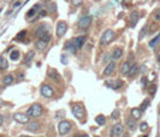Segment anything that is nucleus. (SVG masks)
I'll return each mask as SVG.
<instances>
[{"mask_svg":"<svg viewBox=\"0 0 160 137\" xmlns=\"http://www.w3.org/2000/svg\"><path fill=\"white\" fill-rule=\"evenodd\" d=\"M86 36H78V37H76V39H73V43H75V47H76V49L78 51V49H81L82 47H83L84 42H86Z\"/></svg>","mask_w":160,"mask_h":137,"instance_id":"obj_12","label":"nucleus"},{"mask_svg":"<svg viewBox=\"0 0 160 137\" xmlns=\"http://www.w3.org/2000/svg\"><path fill=\"white\" fill-rule=\"evenodd\" d=\"M40 93L43 98H52L54 95V90L49 84H42L40 88Z\"/></svg>","mask_w":160,"mask_h":137,"instance_id":"obj_8","label":"nucleus"},{"mask_svg":"<svg viewBox=\"0 0 160 137\" xmlns=\"http://www.w3.org/2000/svg\"><path fill=\"white\" fill-rule=\"evenodd\" d=\"M10 59L13 60V61H16V60L19 59V52L18 51H12L10 54Z\"/></svg>","mask_w":160,"mask_h":137,"instance_id":"obj_28","label":"nucleus"},{"mask_svg":"<svg viewBox=\"0 0 160 137\" xmlns=\"http://www.w3.org/2000/svg\"><path fill=\"white\" fill-rule=\"evenodd\" d=\"M116 37V34L113 30H111V29H107L106 31L101 35V39H100V43L102 46H106L108 45V43H111L113 40H115Z\"/></svg>","mask_w":160,"mask_h":137,"instance_id":"obj_2","label":"nucleus"},{"mask_svg":"<svg viewBox=\"0 0 160 137\" xmlns=\"http://www.w3.org/2000/svg\"><path fill=\"white\" fill-rule=\"evenodd\" d=\"M90 24H92V17L90 16H83V17L78 21L77 27H78L80 29H82V30H86V29H88L89 27H90Z\"/></svg>","mask_w":160,"mask_h":137,"instance_id":"obj_7","label":"nucleus"},{"mask_svg":"<svg viewBox=\"0 0 160 137\" xmlns=\"http://www.w3.org/2000/svg\"><path fill=\"white\" fill-rule=\"evenodd\" d=\"M14 81V77H13V75H6L5 77H4V84L5 85H10L12 84Z\"/></svg>","mask_w":160,"mask_h":137,"instance_id":"obj_26","label":"nucleus"},{"mask_svg":"<svg viewBox=\"0 0 160 137\" xmlns=\"http://www.w3.org/2000/svg\"><path fill=\"white\" fill-rule=\"evenodd\" d=\"M105 84L107 85L108 88L113 89V90H117V89H119V88H122V87H123V82L119 81V79H116V81H107V82H105Z\"/></svg>","mask_w":160,"mask_h":137,"instance_id":"obj_11","label":"nucleus"},{"mask_svg":"<svg viewBox=\"0 0 160 137\" xmlns=\"http://www.w3.org/2000/svg\"><path fill=\"white\" fill-rule=\"evenodd\" d=\"M148 105H149V101H148V100H144V101L142 102V105H141V108H140V109H141V111H144Z\"/></svg>","mask_w":160,"mask_h":137,"instance_id":"obj_34","label":"nucleus"},{"mask_svg":"<svg viewBox=\"0 0 160 137\" xmlns=\"http://www.w3.org/2000/svg\"><path fill=\"white\" fill-rule=\"evenodd\" d=\"M40 129V123L39 122H32V123H28L27 125V130L28 131H32V132H35Z\"/></svg>","mask_w":160,"mask_h":137,"instance_id":"obj_17","label":"nucleus"},{"mask_svg":"<svg viewBox=\"0 0 160 137\" xmlns=\"http://www.w3.org/2000/svg\"><path fill=\"white\" fill-rule=\"evenodd\" d=\"M27 34H28V31H27V30H22L21 33H18L17 34V36H16V40H23L25 37V36H27Z\"/></svg>","mask_w":160,"mask_h":137,"instance_id":"obj_29","label":"nucleus"},{"mask_svg":"<svg viewBox=\"0 0 160 137\" xmlns=\"http://www.w3.org/2000/svg\"><path fill=\"white\" fill-rule=\"evenodd\" d=\"M29 118H30V117H29L28 114H24V113H14L13 114V119L19 124L29 123Z\"/></svg>","mask_w":160,"mask_h":137,"instance_id":"obj_10","label":"nucleus"},{"mask_svg":"<svg viewBox=\"0 0 160 137\" xmlns=\"http://www.w3.org/2000/svg\"><path fill=\"white\" fill-rule=\"evenodd\" d=\"M71 3H72V5H75L76 7H78V6H81V5H82L83 0H71Z\"/></svg>","mask_w":160,"mask_h":137,"instance_id":"obj_35","label":"nucleus"},{"mask_svg":"<svg viewBox=\"0 0 160 137\" xmlns=\"http://www.w3.org/2000/svg\"><path fill=\"white\" fill-rule=\"evenodd\" d=\"M72 113L78 119H83L86 116V109H84L82 103H75V105H72Z\"/></svg>","mask_w":160,"mask_h":137,"instance_id":"obj_4","label":"nucleus"},{"mask_svg":"<svg viewBox=\"0 0 160 137\" xmlns=\"http://www.w3.org/2000/svg\"><path fill=\"white\" fill-rule=\"evenodd\" d=\"M123 55V49L120 48V47H117V48H115V51L112 52V59H119L120 57Z\"/></svg>","mask_w":160,"mask_h":137,"instance_id":"obj_19","label":"nucleus"},{"mask_svg":"<svg viewBox=\"0 0 160 137\" xmlns=\"http://www.w3.org/2000/svg\"><path fill=\"white\" fill-rule=\"evenodd\" d=\"M110 54H108V53H106V54H105V57H104V61H106V63H107V61H110Z\"/></svg>","mask_w":160,"mask_h":137,"instance_id":"obj_39","label":"nucleus"},{"mask_svg":"<svg viewBox=\"0 0 160 137\" xmlns=\"http://www.w3.org/2000/svg\"><path fill=\"white\" fill-rule=\"evenodd\" d=\"M9 67V63L4 57H0V70H6Z\"/></svg>","mask_w":160,"mask_h":137,"instance_id":"obj_27","label":"nucleus"},{"mask_svg":"<svg viewBox=\"0 0 160 137\" xmlns=\"http://www.w3.org/2000/svg\"><path fill=\"white\" fill-rule=\"evenodd\" d=\"M140 129H141V131H146L147 129H148V124H147V123H141Z\"/></svg>","mask_w":160,"mask_h":137,"instance_id":"obj_37","label":"nucleus"},{"mask_svg":"<svg viewBox=\"0 0 160 137\" xmlns=\"http://www.w3.org/2000/svg\"><path fill=\"white\" fill-rule=\"evenodd\" d=\"M22 137H29V136H22Z\"/></svg>","mask_w":160,"mask_h":137,"instance_id":"obj_46","label":"nucleus"},{"mask_svg":"<svg viewBox=\"0 0 160 137\" xmlns=\"http://www.w3.org/2000/svg\"><path fill=\"white\" fill-rule=\"evenodd\" d=\"M139 70H140V66L137 64H134V65H131V67H130V71H129L128 75L130 77H132V76H135V75L139 72Z\"/></svg>","mask_w":160,"mask_h":137,"instance_id":"obj_25","label":"nucleus"},{"mask_svg":"<svg viewBox=\"0 0 160 137\" xmlns=\"http://www.w3.org/2000/svg\"><path fill=\"white\" fill-rule=\"evenodd\" d=\"M64 49H66L67 52H70L71 54H75L76 53V47H75V43H73V41H67V42L64 45Z\"/></svg>","mask_w":160,"mask_h":137,"instance_id":"obj_16","label":"nucleus"},{"mask_svg":"<svg viewBox=\"0 0 160 137\" xmlns=\"http://www.w3.org/2000/svg\"><path fill=\"white\" fill-rule=\"evenodd\" d=\"M3 122H4V118H3V116L0 114V127H1V125H3Z\"/></svg>","mask_w":160,"mask_h":137,"instance_id":"obj_44","label":"nucleus"},{"mask_svg":"<svg viewBox=\"0 0 160 137\" xmlns=\"http://www.w3.org/2000/svg\"><path fill=\"white\" fill-rule=\"evenodd\" d=\"M149 93L152 95L154 94V93H155V85H153V87H150V89H149Z\"/></svg>","mask_w":160,"mask_h":137,"instance_id":"obj_40","label":"nucleus"},{"mask_svg":"<svg viewBox=\"0 0 160 137\" xmlns=\"http://www.w3.org/2000/svg\"><path fill=\"white\" fill-rule=\"evenodd\" d=\"M130 67H131L130 63H129V61H125V63L122 65V67H120V74L126 76V75L129 74V71H130Z\"/></svg>","mask_w":160,"mask_h":137,"instance_id":"obj_20","label":"nucleus"},{"mask_svg":"<svg viewBox=\"0 0 160 137\" xmlns=\"http://www.w3.org/2000/svg\"><path fill=\"white\" fill-rule=\"evenodd\" d=\"M115 69H116V63L115 61H110V63L107 64V66L105 67L102 75H104V76H110V75L115 71Z\"/></svg>","mask_w":160,"mask_h":137,"instance_id":"obj_13","label":"nucleus"},{"mask_svg":"<svg viewBox=\"0 0 160 137\" xmlns=\"http://www.w3.org/2000/svg\"><path fill=\"white\" fill-rule=\"evenodd\" d=\"M35 13H36V11H35L34 9H30V10H29V12L27 13V18H32Z\"/></svg>","mask_w":160,"mask_h":137,"instance_id":"obj_36","label":"nucleus"},{"mask_svg":"<svg viewBox=\"0 0 160 137\" xmlns=\"http://www.w3.org/2000/svg\"><path fill=\"white\" fill-rule=\"evenodd\" d=\"M123 130H124V126H123V124L120 123H117L116 125H113V129H112V132L115 136H120L123 134Z\"/></svg>","mask_w":160,"mask_h":137,"instance_id":"obj_15","label":"nucleus"},{"mask_svg":"<svg viewBox=\"0 0 160 137\" xmlns=\"http://www.w3.org/2000/svg\"><path fill=\"white\" fill-rule=\"evenodd\" d=\"M21 5H22L21 1H17V3H14V4H13V7H18V6H21Z\"/></svg>","mask_w":160,"mask_h":137,"instance_id":"obj_42","label":"nucleus"},{"mask_svg":"<svg viewBox=\"0 0 160 137\" xmlns=\"http://www.w3.org/2000/svg\"><path fill=\"white\" fill-rule=\"evenodd\" d=\"M95 123H96L97 125H100V126L105 125V124H106V117H105L104 114H99V116H96L95 117Z\"/></svg>","mask_w":160,"mask_h":137,"instance_id":"obj_22","label":"nucleus"},{"mask_svg":"<svg viewBox=\"0 0 160 137\" xmlns=\"http://www.w3.org/2000/svg\"><path fill=\"white\" fill-rule=\"evenodd\" d=\"M111 118H112V119H118V118H119V111H118V109H117V108H116L115 111L112 112Z\"/></svg>","mask_w":160,"mask_h":137,"instance_id":"obj_33","label":"nucleus"},{"mask_svg":"<svg viewBox=\"0 0 160 137\" xmlns=\"http://www.w3.org/2000/svg\"><path fill=\"white\" fill-rule=\"evenodd\" d=\"M131 117L134 118V119H140L141 117H142V111L140 108H132L131 109Z\"/></svg>","mask_w":160,"mask_h":137,"instance_id":"obj_23","label":"nucleus"},{"mask_svg":"<svg viewBox=\"0 0 160 137\" xmlns=\"http://www.w3.org/2000/svg\"><path fill=\"white\" fill-rule=\"evenodd\" d=\"M47 76H48L51 79H53V81H56V82L60 81V75L58 74L57 70H54V69H49L48 72H47Z\"/></svg>","mask_w":160,"mask_h":137,"instance_id":"obj_14","label":"nucleus"},{"mask_svg":"<svg viewBox=\"0 0 160 137\" xmlns=\"http://www.w3.org/2000/svg\"><path fill=\"white\" fill-rule=\"evenodd\" d=\"M75 137H89V136L86 134H82V135H77V136H75Z\"/></svg>","mask_w":160,"mask_h":137,"instance_id":"obj_45","label":"nucleus"},{"mask_svg":"<svg viewBox=\"0 0 160 137\" xmlns=\"http://www.w3.org/2000/svg\"><path fill=\"white\" fill-rule=\"evenodd\" d=\"M139 12L137 11H134V12H131V14H130V25L131 27H135L136 23H137V21H139Z\"/></svg>","mask_w":160,"mask_h":137,"instance_id":"obj_18","label":"nucleus"},{"mask_svg":"<svg viewBox=\"0 0 160 137\" xmlns=\"http://www.w3.org/2000/svg\"><path fill=\"white\" fill-rule=\"evenodd\" d=\"M34 57H35V52L34 51H29L27 54H25V57H24V64H30L32 63V60L34 59Z\"/></svg>","mask_w":160,"mask_h":137,"instance_id":"obj_21","label":"nucleus"},{"mask_svg":"<svg viewBox=\"0 0 160 137\" xmlns=\"http://www.w3.org/2000/svg\"><path fill=\"white\" fill-rule=\"evenodd\" d=\"M47 34H49V27L46 23H42V24H40L36 28V31H35V35L37 36L39 39H41V37H43L45 35H47Z\"/></svg>","mask_w":160,"mask_h":137,"instance_id":"obj_6","label":"nucleus"},{"mask_svg":"<svg viewBox=\"0 0 160 137\" xmlns=\"http://www.w3.org/2000/svg\"><path fill=\"white\" fill-rule=\"evenodd\" d=\"M49 41H51V35L47 34V35H45L43 37L37 40V42H36V48H37L39 51H45L47 45L49 43Z\"/></svg>","mask_w":160,"mask_h":137,"instance_id":"obj_5","label":"nucleus"},{"mask_svg":"<svg viewBox=\"0 0 160 137\" xmlns=\"http://www.w3.org/2000/svg\"><path fill=\"white\" fill-rule=\"evenodd\" d=\"M48 11L49 12H51V13H54V12H56L57 11V5L54 3H51L48 5Z\"/></svg>","mask_w":160,"mask_h":137,"instance_id":"obj_32","label":"nucleus"},{"mask_svg":"<svg viewBox=\"0 0 160 137\" xmlns=\"http://www.w3.org/2000/svg\"><path fill=\"white\" fill-rule=\"evenodd\" d=\"M62 63H63V64H66V63H67V60H65V55H64V54L62 55Z\"/></svg>","mask_w":160,"mask_h":137,"instance_id":"obj_43","label":"nucleus"},{"mask_svg":"<svg viewBox=\"0 0 160 137\" xmlns=\"http://www.w3.org/2000/svg\"><path fill=\"white\" fill-rule=\"evenodd\" d=\"M146 27H144V28H142V31H141V33H140V36H139V39L140 40H142V37H143V36H144V34H146Z\"/></svg>","mask_w":160,"mask_h":137,"instance_id":"obj_38","label":"nucleus"},{"mask_svg":"<svg viewBox=\"0 0 160 137\" xmlns=\"http://www.w3.org/2000/svg\"><path fill=\"white\" fill-rule=\"evenodd\" d=\"M46 14H47V11L42 10L41 12H40V16H39V17H43V16H46Z\"/></svg>","mask_w":160,"mask_h":137,"instance_id":"obj_41","label":"nucleus"},{"mask_svg":"<svg viewBox=\"0 0 160 137\" xmlns=\"http://www.w3.org/2000/svg\"><path fill=\"white\" fill-rule=\"evenodd\" d=\"M126 125H128V127L131 131H135L136 130V119H134L132 117L129 118V119L126 120Z\"/></svg>","mask_w":160,"mask_h":137,"instance_id":"obj_24","label":"nucleus"},{"mask_svg":"<svg viewBox=\"0 0 160 137\" xmlns=\"http://www.w3.org/2000/svg\"><path fill=\"white\" fill-rule=\"evenodd\" d=\"M159 41H160V34H158V36H155V37L149 42V46L150 47H155V45H157Z\"/></svg>","mask_w":160,"mask_h":137,"instance_id":"obj_30","label":"nucleus"},{"mask_svg":"<svg viewBox=\"0 0 160 137\" xmlns=\"http://www.w3.org/2000/svg\"><path fill=\"white\" fill-rule=\"evenodd\" d=\"M66 30H67V24H66L64 21H60L58 24H57V30H56V34L58 37H63L65 35Z\"/></svg>","mask_w":160,"mask_h":137,"instance_id":"obj_9","label":"nucleus"},{"mask_svg":"<svg viewBox=\"0 0 160 137\" xmlns=\"http://www.w3.org/2000/svg\"><path fill=\"white\" fill-rule=\"evenodd\" d=\"M153 18H154V19H155L157 22H160V9H157V10L154 11Z\"/></svg>","mask_w":160,"mask_h":137,"instance_id":"obj_31","label":"nucleus"},{"mask_svg":"<svg viewBox=\"0 0 160 137\" xmlns=\"http://www.w3.org/2000/svg\"><path fill=\"white\" fill-rule=\"evenodd\" d=\"M72 129V124L70 123L69 120H62L59 124H58V131L62 136L64 135H67Z\"/></svg>","mask_w":160,"mask_h":137,"instance_id":"obj_3","label":"nucleus"},{"mask_svg":"<svg viewBox=\"0 0 160 137\" xmlns=\"http://www.w3.org/2000/svg\"><path fill=\"white\" fill-rule=\"evenodd\" d=\"M42 112H43V108H42V106L40 103H33L29 107L27 114L29 117H32V118H37V117H40L42 114Z\"/></svg>","mask_w":160,"mask_h":137,"instance_id":"obj_1","label":"nucleus"}]
</instances>
